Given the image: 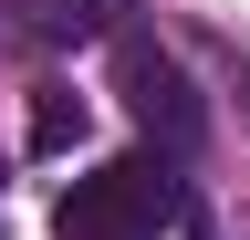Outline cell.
I'll return each mask as SVG.
<instances>
[{"instance_id":"cell-2","label":"cell","mask_w":250,"mask_h":240,"mask_svg":"<svg viewBox=\"0 0 250 240\" xmlns=\"http://www.w3.org/2000/svg\"><path fill=\"white\" fill-rule=\"evenodd\" d=\"M115 84H125V115L156 136V157H188V146L208 136V115H198V94H188V73H177V52H156L146 32H125L115 42Z\"/></svg>"},{"instance_id":"cell-4","label":"cell","mask_w":250,"mask_h":240,"mask_svg":"<svg viewBox=\"0 0 250 240\" xmlns=\"http://www.w3.org/2000/svg\"><path fill=\"white\" fill-rule=\"evenodd\" d=\"M62 146H83V105L73 94H31V157H62Z\"/></svg>"},{"instance_id":"cell-5","label":"cell","mask_w":250,"mask_h":240,"mask_svg":"<svg viewBox=\"0 0 250 240\" xmlns=\"http://www.w3.org/2000/svg\"><path fill=\"white\" fill-rule=\"evenodd\" d=\"M177 240H208V230H198V219H177Z\"/></svg>"},{"instance_id":"cell-3","label":"cell","mask_w":250,"mask_h":240,"mask_svg":"<svg viewBox=\"0 0 250 240\" xmlns=\"http://www.w3.org/2000/svg\"><path fill=\"white\" fill-rule=\"evenodd\" d=\"M21 11H31V32H42V42H83V32H104L125 0H21Z\"/></svg>"},{"instance_id":"cell-1","label":"cell","mask_w":250,"mask_h":240,"mask_svg":"<svg viewBox=\"0 0 250 240\" xmlns=\"http://www.w3.org/2000/svg\"><path fill=\"white\" fill-rule=\"evenodd\" d=\"M177 219H188V177L167 157H115V167L73 177L62 209H52L62 240H167Z\"/></svg>"}]
</instances>
